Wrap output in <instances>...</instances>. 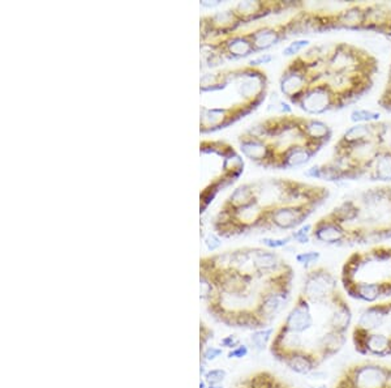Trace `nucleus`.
<instances>
[{"instance_id":"f257e3e1","label":"nucleus","mask_w":391,"mask_h":388,"mask_svg":"<svg viewBox=\"0 0 391 388\" xmlns=\"http://www.w3.org/2000/svg\"><path fill=\"white\" fill-rule=\"evenodd\" d=\"M340 281L348 297L377 303L391 296V246L378 244L351 254L342 267Z\"/></svg>"},{"instance_id":"f03ea898","label":"nucleus","mask_w":391,"mask_h":388,"mask_svg":"<svg viewBox=\"0 0 391 388\" xmlns=\"http://www.w3.org/2000/svg\"><path fill=\"white\" fill-rule=\"evenodd\" d=\"M323 70L330 73L368 75L374 77L378 71V62L374 56L357 46L338 42L330 46Z\"/></svg>"},{"instance_id":"7ed1b4c3","label":"nucleus","mask_w":391,"mask_h":388,"mask_svg":"<svg viewBox=\"0 0 391 388\" xmlns=\"http://www.w3.org/2000/svg\"><path fill=\"white\" fill-rule=\"evenodd\" d=\"M323 76V64L320 67H312L307 63L302 54L295 56L286 67L279 79V88L291 105H297L302 94L313 82H319Z\"/></svg>"},{"instance_id":"20e7f679","label":"nucleus","mask_w":391,"mask_h":388,"mask_svg":"<svg viewBox=\"0 0 391 388\" xmlns=\"http://www.w3.org/2000/svg\"><path fill=\"white\" fill-rule=\"evenodd\" d=\"M297 108L302 110L308 115H322L329 111L345 108L342 99L338 94L330 87L328 82L320 79L319 82H313L307 92L299 99Z\"/></svg>"},{"instance_id":"39448f33","label":"nucleus","mask_w":391,"mask_h":388,"mask_svg":"<svg viewBox=\"0 0 391 388\" xmlns=\"http://www.w3.org/2000/svg\"><path fill=\"white\" fill-rule=\"evenodd\" d=\"M337 276L325 267H314L305 273L302 292L311 303L326 302L338 293Z\"/></svg>"},{"instance_id":"423d86ee","label":"nucleus","mask_w":391,"mask_h":388,"mask_svg":"<svg viewBox=\"0 0 391 388\" xmlns=\"http://www.w3.org/2000/svg\"><path fill=\"white\" fill-rule=\"evenodd\" d=\"M390 366L378 362L366 361L350 366L343 377L351 388H389Z\"/></svg>"},{"instance_id":"0eeeda50","label":"nucleus","mask_w":391,"mask_h":388,"mask_svg":"<svg viewBox=\"0 0 391 388\" xmlns=\"http://www.w3.org/2000/svg\"><path fill=\"white\" fill-rule=\"evenodd\" d=\"M320 206L304 203V204H291L282 206L274 209L267 217V230H296L313 215V212Z\"/></svg>"},{"instance_id":"6e6552de","label":"nucleus","mask_w":391,"mask_h":388,"mask_svg":"<svg viewBox=\"0 0 391 388\" xmlns=\"http://www.w3.org/2000/svg\"><path fill=\"white\" fill-rule=\"evenodd\" d=\"M293 285H282L267 292L262 298L258 307L257 318L262 328L270 327L285 307L287 306L291 296Z\"/></svg>"},{"instance_id":"1a4fd4ad","label":"nucleus","mask_w":391,"mask_h":388,"mask_svg":"<svg viewBox=\"0 0 391 388\" xmlns=\"http://www.w3.org/2000/svg\"><path fill=\"white\" fill-rule=\"evenodd\" d=\"M312 241L326 246H343L348 244V232L328 213L313 224Z\"/></svg>"},{"instance_id":"9d476101","label":"nucleus","mask_w":391,"mask_h":388,"mask_svg":"<svg viewBox=\"0 0 391 388\" xmlns=\"http://www.w3.org/2000/svg\"><path fill=\"white\" fill-rule=\"evenodd\" d=\"M282 325L297 334H307L312 331L316 327V322L311 302L302 294H299Z\"/></svg>"},{"instance_id":"9b49d317","label":"nucleus","mask_w":391,"mask_h":388,"mask_svg":"<svg viewBox=\"0 0 391 388\" xmlns=\"http://www.w3.org/2000/svg\"><path fill=\"white\" fill-rule=\"evenodd\" d=\"M239 144L241 152L250 161L257 163L259 166L269 168V163L271 160V148L267 139L250 135L247 132L245 135L241 136Z\"/></svg>"},{"instance_id":"f8f14e48","label":"nucleus","mask_w":391,"mask_h":388,"mask_svg":"<svg viewBox=\"0 0 391 388\" xmlns=\"http://www.w3.org/2000/svg\"><path fill=\"white\" fill-rule=\"evenodd\" d=\"M368 6L369 4H351L347 8L337 12V27L338 30H355L365 32L368 20Z\"/></svg>"},{"instance_id":"ddd939ff","label":"nucleus","mask_w":391,"mask_h":388,"mask_svg":"<svg viewBox=\"0 0 391 388\" xmlns=\"http://www.w3.org/2000/svg\"><path fill=\"white\" fill-rule=\"evenodd\" d=\"M354 314L347 302L346 297L338 292L331 299V314L329 319V330L347 334L352 325Z\"/></svg>"},{"instance_id":"4468645a","label":"nucleus","mask_w":391,"mask_h":388,"mask_svg":"<svg viewBox=\"0 0 391 388\" xmlns=\"http://www.w3.org/2000/svg\"><path fill=\"white\" fill-rule=\"evenodd\" d=\"M250 41L253 42L256 53L269 50L270 47L278 45L279 42L285 41L288 38V32L286 24L283 25H276V27H259L257 30L248 33Z\"/></svg>"},{"instance_id":"2eb2a0df","label":"nucleus","mask_w":391,"mask_h":388,"mask_svg":"<svg viewBox=\"0 0 391 388\" xmlns=\"http://www.w3.org/2000/svg\"><path fill=\"white\" fill-rule=\"evenodd\" d=\"M347 343V334H342L334 330H326L317 340L316 354L321 362L326 361L335 354H338Z\"/></svg>"},{"instance_id":"dca6fc26","label":"nucleus","mask_w":391,"mask_h":388,"mask_svg":"<svg viewBox=\"0 0 391 388\" xmlns=\"http://www.w3.org/2000/svg\"><path fill=\"white\" fill-rule=\"evenodd\" d=\"M389 303L387 302H377L365 307L360 313L355 327L363 330L365 332H376L381 328L385 318L387 315Z\"/></svg>"},{"instance_id":"f3484780","label":"nucleus","mask_w":391,"mask_h":388,"mask_svg":"<svg viewBox=\"0 0 391 388\" xmlns=\"http://www.w3.org/2000/svg\"><path fill=\"white\" fill-rule=\"evenodd\" d=\"M377 123L354 125V126L347 128L346 131L339 137L338 142H337L335 145L347 146V145L361 144V143L376 140Z\"/></svg>"},{"instance_id":"a211bd4d","label":"nucleus","mask_w":391,"mask_h":388,"mask_svg":"<svg viewBox=\"0 0 391 388\" xmlns=\"http://www.w3.org/2000/svg\"><path fill=\"white\" fill-rule=\"evenodd\" d=\"M282 363L287 366L288 370L293 371L299 375H311L312 373L317 370L322 362L319 360L317 356L309 352L295 353L293 356L285 358Z\"/></svg>"},{"instance_id":"6ab92c4d","label":"nucleus","mask_w":391,"mask_h":388,"mask_svg":"<svg viewBox=\"0 0 391 388\" xmlns=\"http://www.w3.org/2000/svg\"><path fill=\"white\" fill-rule=\"evenodd\" d=\"M255 53H256L255 46L248 35L233 36L223 42L222 56H226L227 59H233V61L243 59Z\"/></svg>"},{"instance_id":"aec40b11","label":"nucleus","mask_w":391,"mask_h":388,"mask_svg":"<svg viewBox=\"0 0 391 388\" xmlns=\"http://www.w3.org/2000/svg\"><path fill=\"white\" fill-rule=\"evenodd\" d=\"M302 128L312 142L319 144H329L333 137V128L323 120L313 117H302Z\"/></svg>"},{"instance_id":"412c9836","label":"nucleus","mask_w":391,"mask_h":388,"mask_svg":"<svg viewBox=\"0 0 391 388\" xmlns=\"http://www.w3.org/2000/svg\"><path fill=\"white\" fill-rule=\"evenodd\" d=\"M236 388H293L269 371H258L241 380Z\"/></svg>"},{"instance_id":"4be33fe9","label":"nucleus","mask_w":391,"mask_h":388,"mask_svg":"<svg viewBox=\"0 0 391 388\" xmlns=\"http://www.w3.org/2000/svg\"><path fill=\"white\" fill-rule=\"evenodd\" d=\"M360 213H361V208L356 201V199L345 200L329 212L330 216L333 217L334 220H337L345 227L355 224L360 217Z\"/></svg>"},{"instance_id":"5701e85b","label":"nucleus","mask_w":391,"mask_h":388,"mask_svg":"<svg viewBox=\"0 0 391 388\" xmlns=\"http://www.w3.org/2000/svg\"><path fill=\"white\" fill-rule=\"evenodd\" d=\"M369 181L391 182V154L390 152H381L374 163L372 170L368 174Z\"/></svg>"},{"instance_id":"b1692460","label":"nucleus","mask_w":391,"mask_h":388,"mask_svg":"<svg viewBox=\"0 0 391 388\" xmlns=\"http://www.w3.org/2000/svg\"><path fill=\"white\" fill-rule=\"evenodd\" d=\"M276 330L274 327H265V328H259L256 331H252V334L249 337V343L250 346L256 351V352H264L267 346H270V344L274 339Z\"/></svg>"},{"instance_id":"393cba45","label":"nucleus","mask_w":391,"mask_h":388,"mask_svg":"<svg viewBox=\"0 0 391 388\" xmlns=\"http://www.w3.org/2000/svg\"><path fill=\"white\" fill-rule=\"evenodd\" d=\"M320 173V181L333 182V183L347 181L346 173L343 169H340L333 160H330L328 163H321Z\"/></svg>"},{"instance_id":"a878e982","label":"nucleus","mask_w":391,"mask_h":388,"mask_svg":"<svg viewBox=\"0 0 391 388\" xmlns=\"http://www.w3.org/2000/svg\"><path fill=\"white\" fill-rule=\"evenodd\" d=\"M381 119V113L368 110V108H355L350 114V120L354 125H366V123H377Z\"/></svg>"},{"instance_id":"bb28decb","label":"nucleus","mask_w":391,"mask_h":388,"mask_svg":"<svg viewBox=\"0 0 391 388\" xmlns=\"http://www.w3.org/2000/svg\"><path fill=\"white\" fill-rule=\"evenodd\" d=\"M376 142L380 146L381 152H390L391 154V122H378L377 123Z\"/></svg>"},{"instance_id":"cd10ccee","label":"nucleus","mask_w":391,"mask_h":388,"mask_svg":"<svg viewBox=\"0 0 391 388\" xmlns=\"http://www.w3.org/2000/svg\"><path fill=\"white\" fill-rule=\"evenodd\" d=\"M267 110L269 111H274V113H278V114H282V115H291V113H293V108L287 102H285L283 99H281L276 93L271 96Z\"/></svg>"},{"instance_id":"c85d7f7f","label":"nucleus","mask_w":391,"mask_h":388,"mask_svg":"<svg viewBox=\"0 0 391 388\" xmlns=\"http://www.w3.org/2000/svg\"><path fill=\"white\" fill-rule=\"evenodd\" d=\"M312 230H313V224H304L299 229L291 232L293 242L299 244H309L312 241Z\"/></svg>"},{"instance_id":"c756f323","label":"nucleus","mask_w":391,"mask_h":388,"mask_svg":"<svg viewBox=\"0 0 391 388\" xmlns=\"http://www.w3.org/2000/svg\"><path fill=\"white\" fill-rule=\"evenodd\" d=\"M295 259L305 270H309L312 265H314V264L320 262L321 254L319 251H307V253L297 254L295 256Z\"/></svg>"},{"instance_id":"7c9ffc66","label":"nucleus","mask_w":391,"mask_h":388,"mask_svg":"<svg viewBox=\"0 0 391 388\" xmlns=\"http://www.w3.org/2000/svg\"><path fill=\"white\" fill-rule=\"evenodd\" d=\"M226 377H227V371L224 369H209L205 373L203 378L207 383V386H219L224 382Z\"/></svg>"},{"instance_id":"2f4dec72","label":"nucleus","mask_w":391,"mask_h":388,"mask_svg":"<svg viewBox=\"0 0 391 388\" xmlns=\"http://www.w3.org/2000/svg\"><path fill=\"white\" fill-rule=\"evenodd\" d=\"M309 47H311V41L309 39H305V38L295 39L293 42H291L283 50V55L285 56H297V55H300L302 50L309 49Z\"/></svg>"},{"instance_id":"473e14b6","label":"nucleus","mask_w":391,"mask_h":388,"mask_svg":"<svg viewBox=\"0 0 391 388\" xmlns=\"http://www.w3.org/2000/svg\"><path fill=\"white\" fill-rule=\"evenodd\" d=\"M262 244L267 246L269 250H276V249H283L286 246L293 242V237L287 235L286 238H264Z\"/></svg>"},{"instance_id":"72a5a7b5","label":"nucleus","mask_w":391,"mask_h":388,"mask_svg":"<svg viewBox=\"0 0 391 388\" xmlns=\"http://www.w3.org/2000/svg\"><path fill=\"white\" fill-rule=\"evenodd\" d=\"M223 356V348L219 346H213V345H207L205 349L201 351V360L205 362H213L218 360L219 357Z\"/></svg>"},{"instance_id":"f704fd0d","label":"nucleus","mask_w":391,"mask_h":388,"mask_svg":"<svg viewBox=\"0 0 391 388\" xmlns=\"http://www.w3.org/2000/svg\"><path fill=\"white\" fill-rule=\"evenodd\" d=\"M249 354V346L247 344H239L236 348H233L227 353V358L230 360H241L245 358Z\"/></svg>"},{"instance_id":"c9c22d12","label":"nucleus","mask_w":391,"mask_h":388,"mask_svg":"<svg viewBox=\"0 0 391 388\" xmlns=\"http://www.w3.org/2000/svg\"><path fill=\"white\" fill-rule=\"evenodd\" d=\"M200 336H201V339H200V345H201V351H203V349H205V348L209 345V342L213 340L214 332L207 325H205V323H201V327H200Z\"/></svg>"},{"instance_id":"e433bc0d","label":"nucleus","mask_w":391,"mask_h":388,"mask_svg":"<svg viewBox=\"0 0 391 388\" xmlns=\"http://www.w3.org/2000/svg\"><path fill=\"white\" fill-rule=\"evenodd\" d=\"M205 244H206V249L209 251L214 253V251H217L221 247L222 241H221V238L217 234H209L206 237V239H205Z\"/></svg>"},{"instance_id":"4c0bfd02","label":"nucleus","mask_w":391,"mask_h":388,"mask_svg":"<svg viewBox=\"0 0 391 388\" xmlns=\"http://www.w3.org/2000/svg\"><path fill=\"white\" fill-rule=\"evenodd\" d=\"M239 344H241V340L235 334H227V336H224L222 340H221V346L229 349V351L236 348Z\"/></svg>"},{"instance_id":"58836bf2","label":"nucleus","mask_w":391,"mask_h":388,"mask_svg":"<svg viewBox=\"0 0 391 388\" xmlns=\"http://www.w3.org/2000/svg\"><path fill=\"white\" fill-rule=\"evenodd\" d=\"M389 303V310H387V315L385 318V322H383L381 328L376 332H381V334H386L387 337L391 339V302H387Z\"/></svg>"},{"instance_id":"ea45409f","label":"nucleus","mask_w":391,"mask_h":388,"mask_svg":"<svg viewBox=\"0 0 391 388\" xmlns=\"http://www.w3.org/2000/svg\"><path fill=\"white\" fill-rule=\"evenodd\" d=\"M273 59H274V58L270 54L259 55L256 59H252V61L249 62L248 65L249 67H253V68H257L258 65L270 63Z\"/></svg>"},{"instance_id":"a19ab883","label":"nucleus","mask_w":391,"mask_h":388,"mask_svg":"<svg viewBox=\"0 0 391 388\" xmlns=\"http://www.w3.org/2000/svg\"><path fill=\"white\" fill-rule=\"evenodd\" d=\"M378 105L385 111L391 113V94H381V97L378 99Z\"/></svg>"},{"instance_id":"79ce46f5","label":"nucleus","mask_w":391,"mask_h":388,"mask_svg":"<svg viewBox=\"0 0 391 388\" xmlns=\"http://www.w3.org/2000/svg\"><path fill=\"white\" fill-rule=\"evenodd\" d=\"M304 175H305L307 178H311V180H320V165L312 166L308 170L304 172Z\"/></svg>"},{"instance_id":"37998d69","label":"nucleus","mask_w":391,"mask_h":388,"mask_svg":"<svg viewBox=\"0 0 391 388\" xmlns=\"http://www.w3.org/2000/svg\"><path fill=\"white\" fill-rule=\"evenodd\" d=\"M311 377L314 380H326V378H328V373H325V371L314 370L312 373Z\"/></svg>"},{"instance_id":"c03bdc74","label":"nucleus","mask_w":391,"mask_h":388,"mask_svg":"<svg viewBox=\"0 0 391 388\" xmlns=\"http://www.w3.org/2000/svg\"><path fill=\"white\" fill-rule=\"evenodd\" d=\"M334 388H351L350 387V384H348V382H347L346 378L342 375L340 378H339L338 383L335 384V387Z\"/></svg>"},{"instance_id":"a18cd8bd","label":"nucleus","mask_w":391,"mask_h":388,"mask_svg":"<svg viewBox=\"0 0 391 388\" xmlns=\"http://www.w3.org/2000/svg\"><path fill=\"white\" fill-rule=\"evenodd\" d=\"M200 388H207V383L205 382L204 378L200 382Z\"/></svg>"},{"instance_id":"49530a36","label":"nucleus","mask_w":391,"mask_h":388,"mask_svg":"<svg viewBox=\"0 0 391 388\" xmlns=\"http://www.w3.org/2000/svg\"><path fill=\"white\" fill-rule=\"evenodd\" d=\"M207 388H223L222 384H219V386H207Z\"/></svg>"},{"instance_id":"de8ad7c7","label":"nucleus","mask_w":391,"mask_h":388,"mask_svg":"<svg viewBox=\"0 0 391 388\" xmlns=\"http://www.w3.org/2000/svg\"><path fill=\"white\" fill-rule=\"evenodd\" d=\"M317 388H328V387H326V386H320V387H317Z\"/></svg>"}]
</instances>
